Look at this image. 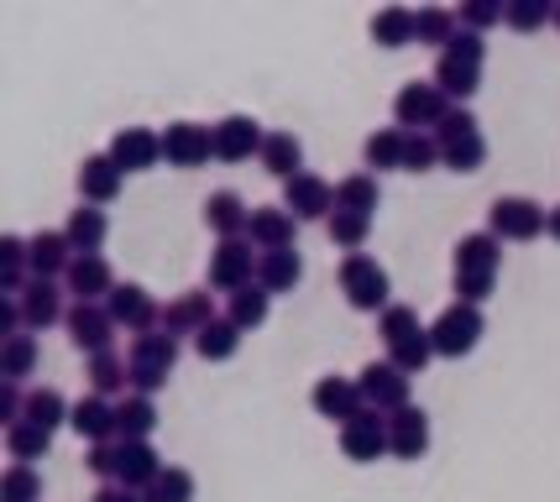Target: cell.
<instances>
[{"mask_svg": "<svg viewBox=\"0 0 560 502\" xmlns=\"http://www.w3.org/2000/svg\"><path fill=\"white\" fill-rule=\"evenodd\" d=\"M445 52H451V58H466V63H482V52L488 48H482V37H477V32H456V43H451Z\"/></svg>", "mask_w": 560, "mask_h": 502, "instance_id": "obj_51", "label": "cell"}, {"mask_svg": "<svg viewBox=\"0 0 560 502\" xmlns=\"http://www.w3.org/2000/svg\"><path fill=\"white\" fill-rule=\"evenodd\" d=\"M341 288H346V299H351V310H383L388 304V272L372 262V257H346L341 267Z\"/></svg>", "mask_w": 560, "mask_h": 502, "instance_id": "obj_4", "label": "cell"}, {"mask_svg": "<svg viewBox=\"0 0 560 502\" xmlns=\"http://www.w3.org/2000/svg\"><path fill=\"white\" fill-rule=\"evenodd\" d=\"M477 335H482V314H477V304H451V310L430 325L435 357H466V351L477 346Z\"/></svg>", "mask_w": 560, "mask_h": 502, "instance_id": "obj_3", "label": "cell"}, {"mask_svg": "<svg viewBox=\"0 0 560 502\" xmlns=\"http://www.w3.org/2000/svg\"><path fill=\"white\" fill-rule=\"evenodd\" d=\"M5 445H11V455H16V466H26V460H37V455H48V430H37V424H11L5 430Z\"/></svg>", "mask_w": 560, "mask_h": 502, "instance_id": "obj_36", "label": "cell"}, {"mask_svg": "<svg viewBox=\"0 0 560 502\" xmlns=\"http://www.w3.org/2000/svg\"><path fill=\"white\" fill-rule=\"evenodd\" d=\"M95 502H137V492H131V487H100Z\"/></svg>", "mask_w": 560, "mask_h": 502, "instance_id": "obj_56", "label": "cell"}, {"mask_svg": "<svg viewBox=\"0 0 560 502\" xmlns=\"http://www.w3.org/2000/svg\"><path fill=\"white\" fill-rule=\"evenodd\" d=\"M189 498H195V477L178 471V466H168L163 477L147 487V502H189Z\"/></svg>", "mask_w": 560, "mask_h": 502, "instance_id": "obj_40", "label": "cell"}, {"mask_svg": "<svg viewBox=\"0 0 560 502\" xmlns=\"http://www.w3.org/2000/svg\"><path fill=\"white\" fill-rule=\"evenodd\" d=\"M545 16H550V5H545V0H509V5H503V22L518 26V32H535Z\"/></svg>", "mask_w": 560, "mask_h": 502, "instance_id": "obj_47", "label": "cell"}, {"mask_svg": "<svg viewBox=\"0 0 560 502\" xmlns=\"http://www.w3.org/2000/svg\"><path fill=\"white\" fill-rule=\"evenodd\" d=\"M246 220H252V210L242 205V194H231V189H220L205 199V225L210 231H220L225 241H236V231H246Z\"/></svg>", "mask_w": 560, "mask_h": 502, "instance_id": "obj_18", "label": "cell"}, {"mask_svg": "<svg viewBox=\"0 0 560 502\" xmlns=\"http://www.w3.org/2000/svg\"><path fill=\"white\" fill-rule=\"evenodd\" d=\"M116 477H121V487H152L163 477V466H158L147 440H121L116 445Z\"/></svg>", "mask_w": 560, "mask_h": 502, "instance_id": "obj_13", "label": "cell"}, {"mask_svg": "<svg viewBox=\"0 0 560 502\" xmlns=\"http://www.w3.org/2000/svg\"><path fill=\"white\" fill-rule=\"evenodd\" d=\"M440 152H445V163L456 167V173H477L482 157H488V142H482V131L471 126V131H445V137H440Z\"/></svg>", "mask_w": 560, "mask_h": 502, "instance_id": "obj_19", "label": "cell"}, {"mask_svg": "<svg viewBox=\"0 0 560 502\" xmlns=\"http://www.w3.org/2000/svg\"><path fill=\"white\" fill-rule=\"evenodd\" d=\"M471 126H477V120H471V110H451V116L440 120V137H445V131H471Z\"/></svg>", "mask_w": 560, "mask_h": 502, "instance_id": "obj_55", "label": "cell"}, {"mask_svg": "<svg viewBox=\"0 0 560 502\" xmlns=\"http://www.w3.org/2000/svg\"><path fill=\"white\" fill-rule=\"evenodd\" d=\"M32 361H37L32 335H11V340H5V351H0V372H5V377H26V372H32Z\"/></svg>", "mask_w": 560, "mask_h": 502, "instance_id": "obj_43", "label": "cell"}, {"mask_svg": "<svg viewBox=\"0 0 560 502\" xmlns=\"http://www.w3.org/2000/svg\"><path fill=\"white\" fill-rule=\"evenodd\" d=\"M430 357H435L430 330H419V335H409V340H398V346H393V366H398V372H424Z\"/></svg>", "mask_w": 560, "mask_h": 502, "instance_id": "obj_37", "label": "cell"}, {"mask_svg": "<svg viewBox=\"0 0 560 502\" xmlns=\"http://www.w3.org/2000/svg\"><path fill=\"white\" fill-rule=\"evenodd\" d=\"M22 314H26V325H52V319H58V293H52V283L37 278V283L26 288Z\"/></svg>", "mask_w": 560, "mask_h": 502, "instance_id": "obj_39", "label": "cell"}, {"mask_svg": "<svg viewBox=\"0 0 560 502\" xmlns=\"http://www.w3.org/2000/svg\"><path fill=\"white\" fill-rule=\"evenodd\" d=\"M362 157H366V167H404V137L398 131H372Z\"/></svg>", "mask_w": 560, "mask_h": 502, "instance_id": "obj_38", "label": "cell"}, {"mask_svg": "<svg viewBox=\"0 0 560 502\" xmlns=\"http://www.w3.org/2000/svg\"><path fill=\"white\" fill-rule=\"evenodd\" d=\"M90 471H95V477H110V471H116V445H95V451H90Z\"/></svg>", "mask_w": 560, "mask_h": 502, "instance_id": "obj_53", "label": "cell"}, {"mask_svg": "<svg viewBox=\"0 0 560 502\" xmlns=\"http://www.w3.org/2000/svg\"><path fill=\"white\" fill-rule=\"evenodd\" d=\"M330 205H336V189L325 178H315V173H299V178L283 184V210H293L299 220H319Z\"/></svg>", "mask_w": 560, "mask_h": 502, "instance_id": "obj_9", "label": "cell"}, {"mask_svg": "<svg viewBox=\"0 0 560 502\" xmlns=\"http://www.w3.org/2000/svg\"><path fill=\"white\" fill-rule=\"evenodd\" d=\"M246 278H252V246L246 241H220L215 257H210V283L242 293Z\"/></svg>", "mask_w": 560, "mask_h": 502, "instance_id": "obj_12", "label": "cell"}, {"mask_svg": "<svg viewBox=\"0 0 560 502\" xmlns=\"http://www.w3.org/2000/svg\"><path fill=\"white\" fill-rule=\"evenodd\" d=\"M262 319H268V288L246 283L242 293H231V325L236 330H257Z\"/></svg>", "mask_w": 560, "mask_h": 502, "instance_id": "obj_31", "label": "cell"}, {"mask_svg": "<svg viewBox=\"0 0 560 502\" xmlns=\"http://www.w3.org/2000/svg\"><path fill=\"white\" fill-rule=\"evenodd\" d=\"M0 330H5V340H11V330H16V304H5V310H0Z\"/></svg>", "mask_w": 560, "mask_h": 502, "instance_id": "obj_57", "label": "cell"}, {"mask_svg": "<svg viewBox=\"0 0 560 502\" xmlns=\"http://www.w3.org/2000/svg\"><path fill=\"white\" fill-rule=\"evenodd\" d=\"M262 163H268V173H278V178L289 184V178H299L304 147H299V137H293V131H272L268 142H262Z\"/></svg>", "mask_w": 560, "mask_h": 502, "instance_id": "obj_23", "label": "cell"}, {"mask_svg": "<svg viewBox=\"0 0 560 502\" xmlns=\"http://www.w3.org/2000/svg\"><path fill=\"white\" fill-rule=\"evenodd\" d=\"M90 383H95V393H116V387L131 383V366H121V361L105 351V357L90 361Z\"/></svg>", "mask_w": 560, "mask_h": 502, "instance_id": "obj_44", "label": "cell"}, {"mask_svg": "<svg viewBox=\"0 0 560 502\" xmlns=\"http://www.w3.org/2000/svg\"><path fill=\"white\" fill-rule=\"evenodd\" d=\"M366 225H372V215L336 210V215H330V241H336V246H362V241H366Z\"/></svg>", "mask_w": 560, "mask_h": 502, "instance_id": "obj_46", "label": "cell"}, {"mask_svg": "<svg viewBox=\"0 0 560 502\" xmlns=\"http://www.w3.org/2000/svg\"><path fill=\"white\" fill-rule=\"evenodd\" d=\"M498 236H462L456 241V293L462 304H482L492 293V278H498Z\"/></svg>", "mask_w": 560, "mask_h": 502, "instance_id": "obj_1", "label": "cell"}, {"mask_svg": "<svg viewBox=\"0 0 560 502\" xmlns=\"http://www.w3.org/2000/svg\"><path fill=\"white\" fill-rule=\"evenodd\" d=\"M299 278H304V262H299L293 246L289 252H268V257H262V288H268V293H289Z\"/></svg>", "mask_w": 560, "mask_h": 502, "instance_id": "obj_28", "label": "cell"}, {"mask_svg": "<svg viewBox=\"0 0 560 502\" xmlns=\"http://www.w3.org/2000/svg\"><path fill=\"white\" fill-rule=\"evenodd\" d=\"M131 361H152V366H168V372H173V361H178V340H173L168 330H163V335L142 330V335H137V346H131Z\"/></svg>", "mask_w": 560, "mask_h": 502, "instance_id": "obj_34", "label": "cell"}, {"mask_svg": "<svg viewBox=\"0 0 560 502\" xmlns=\"http://www.w3.org/2000/svg\"><path fill=\"white\" fill-rule=\"evenodd\" d=\"M246 231H252V241H257L262 252H289L293 220H289V210H252Z\"/></svg>", "mask_w": 560, "mask_h": 502, "instance_id": "obj_21", "label": "cell"}, {"mask_svg": "<svg viewBox=\"0 0 560 502\" xmlns=\"http://www.w3.org/2000/svg\"><path fill=\"white\" fill-rule=\"evenodd\" d=\"M393 110L404 126H440V120L451 116V105L440 95V84H404L398 100H393Z\"/></svg>", "mask_w": 560, "mask_h": 502, "instance_id": "obj_7", "label": "cell"}, {"mask_svg": "<svg viewBox=\"0 0 560 502\" xmlns=\"http://www.w3.org/2000/svg\"><path fill=\"white\" fill-rule=\"evenodd\" d=\"M158 152H163V137H152L142 126H126V131H116V142H110V163L121 167V173H142V167L158 163Z\"/></svg>", "mask_w": 560, "mask_h": 502, "instance_id": "obj_11", "label": "cell"}, {"mask_svg": "<svg viewBox=\"0 0 560 502\" xmlns=\"http://www.w3.org/2000/svg\"><path fill=\"white\" fill-rule=\"evenodd\" d=\"M195 346H199V357H205V361H225V357H236L242 330H236L231 319H215V325H205V330L195 335Z\"/></svg>", "mask_w": 560, "mask_h": 502, "instance_id": "obj_30", "label": "cell"}, {"mask_svg": "<svg viewBox=\"0 0 560 502\" xmlns=\"http://www.w3.org/2000/svg\"><path fill=\"white\" fill-rule=\"evenodd\" d=\"M419 43H456V16L451 11H415Z\"/></svg>", "mask_w": 560, "mask_h": 502, "instance_id": "obj_42", "label": "cell"}, {"mask_svg": "<svg viewBox=\"0 0 560 502\" xmlns=\"http://www.w3.org/2000/svg\"><path fill=\"white\" fill-rule=\"evenodd\" d=\"M0 257H5V267H22L26 241H22V236H5V241H0Z\"/></svg>", "mask_w": 560, "mask_h": 502, "instance_id": "obj_54", "label": "cell"}, {"mask_svg": "<svg viewBox=\"0 0 560 502\" xmlns=\"http://www.w3.org/2000/svg\"><path fill=\"white\" fill-rule=\"evenodd\" d=\"M163 157L173 167H199L205 157H215V137L205 126H195V120H173L163 131Z\"/></svg>", "mask_w": 560, "mask_h": 502, "instance_id": "obj_5", "label": "cell"}, {"mask_svg": "<svg viewBox=\"0 0 560 502\" xmlns=\"http://www.w3.org/2000/svg\"><path fill=\"white\" fill-rule=\"evenodd\" d=\"M362 398L372 408H409V377H404L393 361H383V366L372 361L362 372Z\"/></svg>", "mask_w": 560, "mask_h": 502, "instance_id": "obj_10", "label": "cell"}, {"mask_svg": "<svg viewBox=\"0 0 560 502\" xmlns=\"http://www.w3.org/2000/svg\"><path fill=\"white\" fill-rule=\"evenodd\" d=\"M336 210H357V215H372V210H377V178H366V173L346 178L341 189H336Z\"/></svg>", "mask_w": 560, "mask_h": 502, "instance_id": "obj_35", "label": "cell"}, {"mask_svg": "<svg viewBox=\"0 0 560 502\" xmlns=\"http://www.w3.org/2000/svg\"><path fill=\"white\" fill-rule=\"evenodd\" d=\"M69 424L84 434V440H105V434L116 430V408L105 404V398H79L69 413Z\"/></svg>", "mask_w": 560, "mask_h": 502, "instance_id": "obj_26", "label": "cell"}, {"mask_svg": "<svg viewBox=\"0 0 560 502\" xmlns=\"http://www.w3.org/2000/svg\"><path fill=\"white\" fill-rule=\"evenodd\" d=\"M131 366V383L142 387V393H158V387L168 383V366H152V361H126Z\"/></svg>", "mask_w": 560, "mask_h": 502, "instance_id": "obj_50", "label": "cell"}, {"mask_svg": "<svg viewBox=\"0 0 560 502\" xmlns=\"http://www.w3.org/2000/svg\"><path fill=\"white\" fill-rule=\"evenodd\" d=\"M341 445L351 460H377V455L388 451L393 440H388V419L383 413H357V419H346L341 424Z\"/></svg>", "mask_w": 560, "mask_h": 502, "instance_id": "obj_6", "label": "cell"}, {"mask_svg": "<svg viewBox=\"0 0 560 502\" xmlns=\"http://www.w3.org/2000/svg\"><path fill=\"white\" fill-rule=\"evenodd\" d=\"M22 419H26V424H37V430H48V434H52V424L63 419V398H58L52 387H43V393H32V398H26V413H22Z\"/></svg>", "mask_w": 560, "mask_h": 502, "instance_id": "obj_41", "label": "cell"}, {"mask_svg": "<svg viewBox=\"0 0 560 502\" xmlns=\"http://www.w3.org/2000/svg\"><path fill=\"white\" fill-rule=\"evenodd\" d=\"M550 236L560 241V205H556V210H550Z\"/></svg>", "mask_w": 560, "mask_h": 502, "instance_id": "obj_58", "label": "cell"}, {"mask_svg": "<svg viewBox=\"0 0 560 502\" xmlns=\"http://www.w3.org/2000/svg\"><path fill=\"white\" fill-rule=\"evenodd\" d=\"M152 299H147V288H137V283H126V288H116L110 293V319L116 325H126V330H147L152 325Z\"/></svg>", "mask_w": 560, "mask_h": 502, "instance_id": "obj_20", "label": "cell"}, {"mask_svg": "<svg viewBox=\"0 0 560 502\" xmlns=\"http://www.w3.org/2000/svg\"><path fill=\"white\" fill-rule=\"evenodd\" d=\"M362 383H346V377H319L315 383V408L325 413V419H357L362 413Z\"/></svg>", "mask_w": 560, "mask_h": 502, "instance_id": "obj_16", "label": "cell"}, {"mask_svg": "<svg viewBox=\"0 0 560 502\" xmlns=\"http://www.w3.org/2000/svg\"><path fill=\"white\" fill-rule=\"evenodd\" d=\"M388 440L404 460H419L424 445H430V419H424V408H398L388 419Z\"/></svg>", "mask_w": 560, "mask_h": 502, "instance_id": "obj_15", "label": "cell"}, {"mask_svg": "<svg viewBox=\"0 0 560 502\" xmlns=\"http://www.w3.org/2000/svg\"><path fill=\"white\" fill-rule=\"evenodd\" d=\"M210 137H215V157H225V163H242V157H252L257 147L268 142L252 116H225L220 126H210Z\"/></svg>", "mask_w": 560, "mask_h": 502, "instance_id": "obj_8", "label": "cell"}, {"mask_svg": "<svg viewBox=\"0 0 560 502\" xmlns=\"http://www.w3.org/2000/svg\"><path fill=\"white\" fill-rule=\"evenodd\" d=\"M63 236H69L73 252L95 257V246L105 241V215H100V210H73V215H69V231H63Z\"/></svg>", "mask_w": 560, "mask_h": 502, "instance_id": "obj_32", "label": "cell"}, {"mask_svg": "<svg viewBox=\"0 0 560 502\" xmlns=\"http://www.w3.org/2000/svg\"><path fill=\"white\" fill-rule=\"evenodd\" d=\"M110 310H95V304H79V310L69 314V335L79 351H95V357H105L110 351Z\"/></svg>", "mask_w": 560, "mask_h": 502, "instance_id": "obj_14", "label": "cell"}, {"mask_svg": "<svg viewBox=\"0 0 560 502\" xmlns=\"http://www.w3.org/2000/svg\"><path fill=\"white\" fill-rule=\"evenodd\" d=\"M372 43H383V48H404V43H415V11H377L372 16Z\"/></svg>", "mask_w": 560, "mask_h": 502, "instance_id": "obj_29", "label": "cell"}, {"mask_svg": "<svg viewBox=\"0 0 560 502\" xmlns=\"http://www.w3.org/2000/svg\"><path fill=\"white\" fill-rule=\"evenodd\" d=\"M5 502H43V477L32 466H11L5 471Z\"/></svg>", "mask_w": 560, "mask_h": 502, "instance_id": "obj_45", "label": "cell"}, {"mask_svg": "<svg viewBox=\"0 0 560 502\" xmlns=\"http://www.w3.org/2000/svg\"><path fill=\"white\" fill-rule=\"evenodd\" d=\"M435 152L440 147L430 142V137H419V131L415 137H404V167H409V173H424V167L435 163Z\"/></svg>", "mask_w": 560, "mask_h": 502, "instance_id": "obj_49", "label": "cell"}, {"mask_svg": "<svg viewBox=\"0 0 560 502\" xmlns=\"http://www.w3.org/2000/svg\"><path fill=\"white\" fill-rule=\"evenodd\" d=\"M69 288L79 293V304H90L95 293H110V267H105V257H79V262L69 267Z\"/></svg>", "mask_w": 560, "mask_h": 502, "instance_id": "obj_27", "label": "cell"}, {"mask_svg": "<svg viewBox=\"0 0 560 502\" xmlns=\"http://www.w3.org/2000/svg\"><path fill=\"white\" fill-rule=\"evenodd\" d=\"M492 236H509V241H535L539 231H550V220L539 210L535 199H524V194H509V199H492Z\"/></svg>", "mask_w": 560, "mask_h": 502, "instance_id": "obj_2", "label": "cell"}, {"mask_svg": "<svg viewBox=\"0 0 560 502\" xmlns=\"http://www.w3.org/2000/svg\"><path fill=\"white\" fill-rule=\"evenodd\" d=\"M26 257H32V267H37V278H43V283H48L52 272L73 267V262H69V236H58V231H43V236H32Z\"/></svg>", "mask_w": 560, "mask_h": 502, "instance_id": "obj_25", "label": "cell"}, {"mask_svg": "<svg viewBox=\"0 0 560 502\" xmlns=\"http://www.w3.org/2000/svg\"><path fill=\"white\" fill-rule=\"evenodd\" d=\"M79 194H84V199H95V205H105V199H116V194H121V167L110 163V152L79 163Z\"/></svg>", "mask_w": 560, "mask_h": 502, "instance_id": "obj_17", "label": "cell"}, {"mask_svg": "<svg viewBox=\"0 0 560 502\" xmlns=\"http://www.w3.org/2000/svg\"><path fill=\"white\" fill-rule=\"evenodd\" d=\"M435 84H440V95H477V84H482V63H466V58H440V69H435Z\"/></svg>", "mask_w": 560, "mask_h": 502, "instance_id": "obj_22", "label": "cell"}, {"mask_svg": "<svg viewBox=\"0 0 560 502\" xmlns=\"http://www.w3.org/2000/svg\"><path fill=\"white\" fill-rule=\"evenodd\" d=\"M205 325H215L210 319V293H184L173 310H163V330L178 335V330H205Z\"/></svg>", "mask_w": 560, "mask_h": 502, "instance_id": "obj_24", "label": "cell"}, {"mask_svg": "<svg viewBox=\"0 0 560 502\" xmlns=\"http://www.w3.org/2000/svg\"><path fill=\"white\" fill-rule=\"evenodd\" d=\"M383 335H388V346H398V340L419 335V314L409 310V304H393V310H383Z\"/></svg>", "mask_w": 560, "mask_h": 502, "instance_id": "obj_48", "label": "cell"}, {"mask_svg": "<svg viewBox=\"0 0 560 502\" xmlns=\"http://www.w3.org/2000/svg\"><path fill=\"white\" fill-rule=\"evenodd\" d=\"M152 424H158V408L147 404V398H126V404L116 408V430H121L126 440H147Z\"/></svg>", "mask_w": 560, "mask_h": 502, "instance_id": "obj_33", "label": "cell"}, {"mask_svg": "<svg viewBox=\"0 0 560 502\" xmlns=\"http://www.w3.org/2000/svg\"><path fill=\"white\" fill-rule=\"evenodd\" d=\"M498 16H503V5H492V0H477V5L462 11V22H471V26H488V22H498Z\"/></svg>", "mask_w": 560, "mask_h": 502, "instance_id": "obj_52", "label": "cell"}]
</instances>
